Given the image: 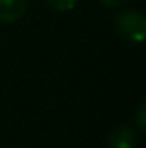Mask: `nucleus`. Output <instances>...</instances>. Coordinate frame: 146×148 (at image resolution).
Returning <instances> with one entry per match:
<instances>
[{"mask_svg": "<svg viewBox=\"0 0 146 148\" xmlns=\"http://www.w3.org/2000/svg\"><path fill=\"white\" fill-rule=\"evenodd\" d=\"M113 26L119 36L131 43H141L146 36V19L138 10H124L117 14Z\"/></svg>", "mask_w": 146, "mask_h": 148, "instance_id": "1", "label": "nucleus"}, {"mask_svg": "<svg viewBox=\"0 0 146 148\" xmlns=\"http://www.w3.org/2000/svg\"><path fill=\"white\" fill-rule=\"evenodd\" d=\"M28 0H0V23H16L26 14Z\"/></svg>", "mask_w": 146, "mask_h": 148, "instance_id": "2", "label": "nucleus"}, {"mask_svg": "<svg viewBox=\"0 0 146 148\" xmlns=\"http://www.w3.org/2000/svg\"><path fill=\"white\" fill-rule=\"evenodd\" d=\"M110 148H134L136 147V133L129 126H119L112 131L108 138Z\"/></svg>", "mask_w": 146, "mask_h": 148, "instance_id": "3", "label": "nucleus"}, {"mask_svg": "<svg viewBox=\"0 0 146 148\" xmlns=\"http://www.w3.org/2000/svg\"><path fill=\"white\" fill-rule=\"evenodd\" d=\"M53 10H59V12H67V10H71L74 9V5H76V2L77 0H45Z\"/></svg>", "mask_w": 146, "mask_h": 148, "instance_id": "4", "label": "nucleus"}, {"mask_svg": "<svg viewBox=\"0 0 146 148\" xmlns=\"http://www.w3.org/2000/svg\"><path fill=\"white\" fill-rule=\"evenodd\" d=\"M136 124H138L139 129H146V107H145V103H141L138 112H136Z\"/></svg>", "mask_w": 146, "mask_h": 148, "instance_id": "5", "label": "nucleus"}, {"mask_svg": "<svg viewBox=\"0 0 146 148\" xmlns=\"http://www.w3.org/2000/svg\"><path fill=\"white\" fill-rule=\"evenodd\" d=\"M126 0H102V3L105 5V7H119V5H122Z\"/></svg>", "mask_w": 146, "mask_h": 148, "instance_id": "6", "label": "nucleus"}]
</instances>
